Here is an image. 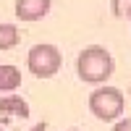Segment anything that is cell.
Wrapping results in <instances>:
<instances>
[{
  "label": "cell",
  "mask_w": 131,
  "mask_h": 131,
  "mask_svg": "<svg viewBox=\"0 0 131 131\" xmlns=\"http://www.w3.org/2000/svg\"><path fill=\"white\" fill-rule=\"evenodd\" d=\"M115 71V60L113 55L107 52L105 47L100 45H89L79 52V58H76V73H79V79L86 81V84H105L107 79L113 76Z\"/></svg>",
  "instance_id": "6da1fadb"
},
{
  "label": "cell",
  "mask_w": 131,
  "mask_h": 131,
  "mask_svg": "<svg viewBox=\"0 0 131 131\" xmlns=\"http://www.w3.org/2000/svg\"><path fill=\"white\" fill-rule=\"evenodd\" d=\"M126 107V97L118 86H97L89 94V110L100 121H118Z\"/></svg>",
  "instance_id": "7a4b0ae2"
},
{
  "label": "cell",
  "mask_w": 131,
  "mask_h": 131,
  "mask_svg": "<svg viewBox=\"0 0 131 131\" xmlns=\"http://www.w3.org/2000/svg\"><path fill=\"white\" fill-rule=\"evenodd\" d=\"M60 63H63V55L55 45H47V42H42V45H34L29 50L26 55V66L29 71L37 76V79H50V76H55L60 71Z\"/></svg>",
  "instance_id": "3957f363"
},
{
  "label": "cell",
  "mask_w": 131,
  "mask_h": 131,
  "mask_svg": "<svg viewBox=\"0 0 131 131\" xmlns=\"http://www.w3.org/2000/svg\"><path fill=\"white\" fill-rule=\"evenodd\" d=\"M50 10V0H16V18L21 21H39Z\"/></svg>",
  "instance_id": "277c9868"
},
{
  "label": "cell",
  "mask_w": 131,
  "mask_h": 131,
  "mask_svg": "<svg viewBox=\"0 0 131 131\" xmlns=\"http://www.w3.org/2000/svg\"><path fill=\"white\" fill-rule=\"evenodd\" d=\"M0 115H18V118H26V115H29V105H26L24 97L10 94V97H5V100L0 102Z\"/></svg>",
  "instance_id": "5b68a950"
},
{
  "label": "cell",
  "mask_w": 131,
  "mask_h": 131,
  "mask_svg": "<svg viewBox=\"0 0 131 131\" xmlns=\"http://www.w3.org/2000/svg\"><path fill=\"white\" fill-rule=\"evenodd\" d=\"M21 84V71L16 66H0V92H13Z\"/></svg>",
  "instance_id": "8992f818"
},
{
  "label": "cell",
  "mask_w": 131,
  "mask_h": 131,
  "mask_svg": "<svg viewBox=\"0 0 131 131\" xmlns=\"http://www.w3.org/2000/svg\"><path fill=\"white\" fill-rule=\"evenodd\" d=\"M18 29L13 24H0V50H10L18 45Z\"/></svg>",
  "instance_id": "52a82bcc"
},
{
  "label": "cell",
  "mask_w": 131,
  "mask_h": 131,
  "mask_svg": "<svg viewBox=\"0 0 131 131\" xmlns=\"http://www.w3.org/2000/svg\"><path fill=\"white\" fill-rule=\"evenodd\" d=\"M110 8L115 18H131V0H113Z\"/></svg>",
  "instance_id": "ba28073f"
},
{
  "label": "cell",
  "mask_w": 131,
  "mask_h": 131,
  "mask_svg": "<svg viewBox=\"0 0 131 131\" xmlns=\"http://www.w3.org/2000/svg\"><path fill=\"white\" fill-rule=\"evenodd\" d=\"M113 131H131V118H123V121H118L113 126Z\"/></svg>",
  "instance_id": "9c48e42d"
},
{
  "label": "cell",
  "mask_w": 131,
  "mask_h": 131,
  "mask_svg": "<svg viewBox=\"0 0 131 131\" xmlns=\"http://www.w3.org/2000/svg\"><path fill=\"white\" fill-rule=\"evenodd\" d=\"M29 131H47V123H37L34 128H29Z\"/></svg>",
  "instance_id": "30bf717a"
},
{
  "label": "cell",
  "mask_w": 131,
  "mask_h": 131,
  "mask_svg": "<svg viewBox=\"0 0 131 131\" xmlns=\"http://www.w3.org/2000/svg\"><path fill=\"white\" fill-rule=\"evenodd\" d=\"M128 97H131V86H128Z\"/></svg>",
  "instance_id": "8fae6325"
},
{
  "label": "cell",
  "mask_w": 131,
  "mask_h": 131,
  "mask_svg": "<svg viewBox=\"0 0 131 131\" xmlns=\"http://www.w3.org/2000/svg\"><path fill=\"white\" fill-rule=\"evenodd\" d=\"M68 131H79V128H68Z\"/></svg>",
  "instance_id": "7c38bea8"
},
{
  "label": "cell",
  "mask_w": 131,
  "mask_h": 131,
  "mask_svg": "<svg viewBox=\"0 0 131 131\" xmlns=\"http://www.w3.org/2000/svg\"><path fill=\"white\" fill-rule=\"evenodd\" d=\"M0 131H3V126H0Z\"/></svg>",
  "instance_id": "4fadbf2b"
}]
</instances>
